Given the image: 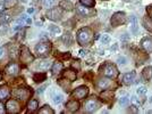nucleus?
<instances>
[{
	"label": "nucleus",
	"mask_w": 152,
	"mask_h": 114,
	"mask_svg": "<svg viewBox=\"0 0 152 114\" xmlns=\"http://www.w3.org/2000/svg\"><path fill=\"white\" fill-rule=\"evenodd\" d=\"M93 39V32L90 27H82L77 32V42L81 46L89 44Z\"/></svg>",
	"instance_id": "obj_1"
},
{
	"label": "nucleus",
	"mask_w": 152,
	"mask_h": 114,
	"mask_svg": "<svg viewBox=\"0 0 152 114\" xmlns=\"http://www.w3.org/2000/svg\"><path fill=\"white\" fill-rule=\"evenodd\" d=\"M51 44L49 41H41L35 46V53L39 57H47L50 55Z\"/></svg>",
	"instance_id": "obj_2"
},
{
	"label": "nucleus",
	"mask_w": 152,
	"mask_h": 114,
	"mask_svg": "<svg viewBox=\"0 0 152 114\" xmlns=\"http://www.w3.org/2000/svg\"><path fill=\"white\" fill-rule=\"evenodd\" d=\"M102 72H103V76H107V78H110V79H115L118 76V71L116 69L114 64L111 63H107L102 66Z\"/></svg>",
	"instance_id": "obj_3"
},
{
	"label": "nucleus",
	"mask_w": 152,
	"mask_h": 114,
	"mask_svg": "<svg viewBox=\"0 0 152 114\" xmlns=\"http://www.w3.org/2000/svg\"><path fill=\"white\" fill-rule=\"evenodd\" d=\"M110 22H111L113 26H119L126 22V15H125V13H121V12L115 13L110 19Z\"/></svg>",
	"instance_id": "obj_4"
},
{
	"label": "nucleus",
	"mask_w": 152,
	"mask_h": 114,
	"mask_svg": "<svg viewBox=\"0 0 152 114\" xmlns=\"http://www.w3.org/2000/svg\"><path fill=\"white\" fill-rule=\"evenodd\" d=\"M88 94H89V88L86 86H81L73 91V97L77 99H83L88 96Z\"/></svg>",
	"instance_id": "obj_5"
},
{
	"label": "nucleus",
	"mask_w": 152,
	"mask_h": 114,
	"mask_svg": "<svg viewBox=\"0 0 152 114\" xmlns=\"http://www.w3.org/2000/svg\"><path fill=\"white\" fill-rule=\"evenodd\" d=\"M76 12L80 16H83V17H90L94 14V10L91 9L89 7H85L81 5V6H76Z\"/></svg>",
	"instance_id": "obj_6"
},
{
	"label": "nucleus",
	"mask_w": 152,
	"mask_h": 114,
	"mask_svg": "<svg viewBox=\"0 0 152 114\" xmlns=\"http://www.w3.org/2000/svg\"><path fill=\"white\" fill-rule=\"evenodd\" d=\"M6 108L9 113H18L20 106H19V104L15 99H10V101H7Z\"/></svg>",
	"instance_id": "obj_7"
},
{
	"label": "nucleus",
	"mask_w": 152,
	"mask_h": 114,
	"mask_svg": "<svg viewBox=\"0 0 152 114\" xmlns=\"http://www.w3.org/2000/svg\"><path fill=\"white\" fill-rule=\"evenodd\" d=\"M47 17L51 21H58L61 17V12L59 8H50L49 12L47 13Z\"/></svg>",
	"instance_id": "obj_8"
},
{
	"label": "nucleus",
	"mask_w": 152,
	"mask_h": 114,
	"mask_svg": "<svg viewBox=\"0 0 152 114\" xmlns=\"http://www.w3.org/2000/svg\"><path fill=\"white\" fill-rule=\"evenodd\" d=\"M98 107H99V103L95 99H89L85 103V111L88 113H93L98 110Z\"/></svg>",
	"instance_id": "obj_9"
},
{
	"label": "nucleus",
	"mask_w": 152,
	"mask_h": 114,
	"mask_svg": "<svg viewBox=\"0 0 152 114\" xmlns=\"http://www.w3.org/2000/svg\"><path fill=\"white\" fill-rule=\"evenodd\" d=\"M141 47L142 49L146 53H152V38L151 37H146V38H143L142 41H141Z\"/></svg>",
	"instance_id": "obj_10"
},
{
	"label": "nucleus",
	"mask_w": 152,
	"mask_h": 114,
	"mask_svg": "<svg viewBox=\"0 0 152 114\" xmlns=\"http://www.w3.org/2000/svg\"><path fill=\"white\" fill-rule=\"evenodd\" d=\"M5 71H6L7 74H9V76H16V74H18L19 67H18V65H17L16 63L12 62V63H9L8 65H7L6 69H5Z\"/></svg>",
	"instance_id": "obj_11"
},
{
	"label": "nucleus",
	"mask_w": 152,
	"mask_h": 114,
	"mask_svg": "<svg viewBox=\"0 0 152 114\" xmlns=\"http://www.w3.org/2000/svg\"><path fill=\"white\" fill-rule=\"evenodd\" d=\"M113 86V81L110 80V78H101L100 80H98L96 87L99 89H108Z\"/></svg>",
	"instance_id": "obj_12"
},
{
	"label": "nucleus",
	"mask_w": 152,
	"mask_h": 114,
	"mask_svg": "<svg viewBox=\"0 0 152 114\" xmlns=\"http://www.w3.org/2000/svg\"><path fill=\"white\" fill-rule=\"evenodd\" d=\"M15 96L19 99H22V101H26L30 96V91L26 88H19L15 91Z\"/></svg>",
	"instance_id": "obj_13"
},
{
	"label": "nucleus",
	"mask_w": 152,
	"mask_h": 114,
	"mask_svg": "<svg viewBox=\"0 0 152 114\" xmlns=\"http://www.w3.org/2000/svg\"><path fill=\"white\" fill-rule=\"evenodd\" d=\"M129 29H131V32L133 34H137L139 32V21L136 19V16H132L131 17V25H129Z\"/></svg>",
	"instance_id": "obj_14"
},
{
	"label": "nucleus",
	"mask_w": 152,
	"mask_h": 114,
	"mask_svg": "<svg viewBox=\"0 0 152 114\" xmlns=\"http://www.w3.org/2000/svg\"><path fill=\"white\" fill-rule=\"evenodd\" d=\"M134 80H135V72H128L126 74H124L123 76V82L125 83V84H132L134 82Z\"/></svg>",
	"instance_id": "obj_15"
},
{
	"label": "nucleus",
	"mask_w": 152,
	"mask_h": 114,
	"mask_svg": "<svg viewBox=\"0 0 152 114\" xmlns=\"http://www.w3.org/2000/svg\"><path fill=\"white\" fill-rule=\"evenodd\" d=\"M59 7L60 8H63V9H65V10H68V12H70V10H73L74 9V5H73V2L72 1H69V0H61L60 2H59Z\"/></svg>",
	"instance_id": "obj_16"
},
{
	"label": "nucleus",
	"mask_w": 152,
	"mask_h": 114,
	"mask_svg": "<svg viewBox=\"0 0 152 114\" xmlns=\"http://www.w3.org/2000/svg\"><path fill=\"white\" fill-rule=\"evenodd\" d=\"M66 108L69 112H76L80 108V104H78V101H69L66 104Z\"/></svg>",
	"instance_id": "obj_17"
},
{
	"label": "nucleus",
	"mask_w": 152,
	"mask_h": 114,
	"mask_svg": "<svg viewBox=\"0 0 152 114\" xmlns=\"http://www.w3.org/2000/svg\"><path fill=\"white\" fill-rule=\"evenodd\" d=\"M10 95V91L7 86H0V101H4L8 98V96Z\"/></svg>",
	"instance_id": "obj_18"
},
{
	"label": "nucleus",
	"mask_w": 152,
	"mask_h": 114,
	"mask_svg": "<svg viewBox=\"0 0 152 114\" xmlns=\"http://www.w3.org/2000/svg\"><path fill=\"white\" fill-rule=\"evenodd\" d=\"M142 78L145 80V81H149L152 78V66H146L144 70L142 71Z\"/></svg>",
	"instance_id": "obj_19"
},
{
	"label": "nucleus",
	"mask_w": 152,
	"mask_h": 114,
	"mask_svg": "<svg viewBox=\"0 0 152 114\" xmlns=\"http://www.w3.org/2000/svg\"><path fill=\"white\" fill-rule=\"evenodd\" d=\"M24 53H22V55H20V58H22V61L24 62V63H30L31 61H33V56H32L31 54L28 53L27 50V48L24 47Z\"/></svg>",
	"instance_id": "obj_20"
},
{
	"label": "nucleus",
	"mask_w": 152,
	"mask_h": 114,
	"mask_svg": "<svg viewBox=\"0 0 152 114\" xmlns=\"http://www.w3.org/2000/svg\"><path fill=\"white\" fill-rule=\"evenodd\" d=\"M39 107V103L38 101H35V99H32L30 103H28V105H27V112L28 113H33V112H35Z\"/></svg>",
	"instance_id": "obj_21"
},
{
	"label": "nucleus",
	"mask_w": 152,
	"mask_h": 114,
	"mask_svg": "<svg viewBox=\"0 0 152 114\" xmlns=\"http://www.w3.org/2000/svg\"><path fill=\"white\" fill-rule=\"evenodd\" d=\"M64 78L65 79H67V80H69V81H75L76 80V72L73 70H67L65 71V73H64Z\"/></svg>",
	"instance_id": "obj_22"
},
{
	"label": "nucleus",
	"mask_w": 152,
	"mask_h": 114,
	"mask_svg": "<svg viewBox=\"0 0 152 114\" xmlns=\"http://www.w3.org/2000/svg\"><path fill=\"white\" fill-rule=\"evenodd\" d=\"M12 21V15L9 13H0V23L1 24H7Z\"/></svg>",
	"instance_id": "obj_23"
},
{
	"label": "nucleus",
	"mask_w": 152,
	"mask_h": 114,
	"mask_svg": "<svg viewBox=\"0 0 152 114\" xmlns=\"http://www.w3.org/2000/svg\"><path fill=\"white\" fill-rule=\"evenodd\" d=\"M61 70H63V64L60 63V62H56V63L52 65V69H51L52 73H53L55 76L59 74V73L61 72Z\"/></svg>",
	"instance_id": "obj_24"
},
{
	"label": "nucleus",
	"mask_w": 152,
	"mask_h": 114,
	"mask_svg": "<svg viewBox=\"0 0 152 114\" xmlns=\"http://www.w3.org/2000/svg\"><path fill=\"white\" fill-rule=\"evenodd\" d=\"M63 42L65 44H68V46L73 44V37H72V34H70L69 32L65 33L63 36Z\"/></svg>",
	"instance_id": "obj_25"
},
{
	"label": "nucleus",
	"mask_w": 152,
	"mask_h": 114,
	"mask_svg": "<svg viewBox=\"0 0 152 114\" xmlns=\"http://www.w3.org/2000/svg\"><path fill=\"white\" fill-rule=\"evenodd\" d=\"M35 66H37V69H40V70H47L50 66V62H48V61H41Z\"/></svg>",
	"instance_id": "obj_26"
},
{
	"label": "nucleus",
	"mask_w": 152,
	"mask_h": 114,
	"mask_svg": "<svg viewBox=\"0 0 152 114\" xmlns=\"http://www.w3.org/2000/svg\"><path fill=\"white\" fill-rule=\"evenodd\" d=\"M113 96H114L113 91H110V90H106V91H103V93L101 94V98L102 99H104L106 101H109L111 98H113Z\"/></svg>",
	"instance_id": "obj_27"
},
{
	"label": "nucleus",
	"mask_w": 152,
	"mask_h": 114,
	"mask_svg": "<svg viewBox=\"0 0 152 114\" xmlns=\"http://www.w3.org/2000/svg\"><path fill=\"white\" fill-rule=\"evenodd\" d=\"M81 5L85 7H89V8H93L95 5V0H80Z\"/></svg>",
	"instance_id": "obj_28"
},
{
	"label": "nucleus",
	"mask_w": 152,
	"mask_h": 114,
	"mask_svg": "<svg viewBox=\"0 0 152 114\" xmlns=\"http://www.w3.org/2000/svg\"><path fill=\"white\" fill-rule=\"evenodd\" d=\"M49 31L51 32V34H53V36H58V34H60L61 29H60L58 25H50L49 26Z\"/></svg>",
	"instance_id": "obj_29"
},
{
	"label": "nucleus",
	"mask_w": 152,
	"mask_h": 114,
	"mask_svg": "<svg viewBox=\"0 0 152 114\" xmlns=\"http://www.w3.org/2000/svg\"><path fill=\"white\" fill-rule=\"evenodd\" d=\"M52 99H53V103H55V104H60V103L64 101V95L57 93V94L53 95V98H52Z\"/></svg>",
	"instance_id": "obj_30"
},
{
	"label": "nucleus",
	"mask_w": 152,
	"mask_h": 114,
	"mask_svg": "<svg viewBox=\"0 0 152 114\" xmlns=\"http://www.w3.org/2000/svg\"><path fill=\"white\" fill-rule=\"evenodd\" d=\"M56 4H57V0H45L43 1V5L47 8H52Z\"/></svg>",
	"instance_id": "obj_31"
},
{
	"label": "nucleus",
	"mask_w": 152,
	"mask_h": 114,
	"mask_svg": "<svg viewBox=\"0 0 152 114\" xmlns=\"http://www.w3.org/2000/svg\"><path fill=\"white\" fill-rule=\"evenodd\" d=\"M45 79V73H37V74H34V80H35V82H41V81H43Z\"/></svg>",
	"instance_id": "obj_32"
},
{
	"label": "nucleus",
	"mask_w": 152,
	"mask_h": 114,
	"mask_svg": "<svg viewBox=\"0 0 152 114\" xmlns=\"http://www.w3.org/2000/svg\"><path fill=\"white\" fill-rule=\"evenodd\" d=\"M146 94V87L144 86H140L139 88H137V95L140 96H143Z\"/></svg>",
	"instance_id": "obj_33"
},
{
	"label": "nucleus",
	"mask_w": 152,
	"mask_h": 114,
	"mask_svg": "<svg viewBox=\"0 0 152 114\" xmlns=\"http://www.w3.org/2000/svg\"><path fill=\"white\" fill-rule=\"evenodd\" d=\"M40 113H51L52 114L53 113V111H52L49 106H47V105H45V106H43V107L40 110Z\"/></svg>",
	"instance_id": "obj_34"
},
{
	"label": "nucleus",
	"mask_w": 152,
	"mask_h": 114,
	"mask_svg": "<svg viewBox=\"0 0 152 114\" xmlns=\"http://www.w3.org/2000/svg\"><path fill=\"white\" fill-rule=\"evenodd\" d=\"M128 101H129L128 97H121L119 98V104H121V106H126L127 104H128Z\"/></svg>",
	"instance_id": "obj_35"
},
{
	"label": "nucleus",
	"mask_w": 152,
	"mask_h": 114,
	"mask_svg": "<svg viewBox=\"0 0 152 114\" xmlns=\"http://www.w3.org/2000/svg\"><path fill=\"white\" fill-rule=\"evenodd\" d=\"M110 40H111V39H110V37H109L108 34H103V36L101 37L102 44H109V42H110Z\"/></svg>",
	"instance_id": "obj_36"
},
{
	"label": "nucleus",
	"mask_w": 152,
	"mask_h": 114,
	"mask_svg": "<svg viewBox=\"0 0 152 114\" xmlns=\"http://www.w3.org/2000/svg\"><path fill=\"white\" fill-rule=\"evenodd\" d=\"M117 62H118V64H119V65H125V64L127 63V58H126V57H124V56L118 57Z\"/></svg>",
	"instance_id": "obj_37"
},
{
	"label": "nucleus",
	"mask_w": 152,
	"mask_h": 114,
	"mask_svg": "<svg viewBox=\"0 0 152 114\" xmlns=\"http://www.w3.org/2000/svg\"><path fill=\"white\" fill-rule=\"evenodd\" d=\"M144 24H145V27L148 29V30H150V31H152V23L149 21L148 22V19H144Z\"/></svg>",
	"instance_id": "obj_38"
},
{
	"label": "nucleus",
	"mask_w": 152,
	"mask_h": 114,
	"mask_svg": "<svg viewBox=\"0 0 152 114\" xmlns=\"http://www.w3.org/2000/svg\"><path fill=\"white\" fill-rule=\"evenodd\" d=\"M24 23H25V24H27V25H31L32 23H33V21H32V19L30 17V16H27V15H26L25 19H24Z\"/></svg>",
	"instance_id": "obj_39"
},
{
	"label": "nucleus",
	"mask_w": 152,
	"mask_h": 114,
	"mask_svg": "<svg viewBox=\"0 0 152 114\" xmlns=\"http://www.w3.org/2000/svg\"><path fill=\"white\" fill-rule=\"evenodd\" d=\"M5 113H6V106L2 103H0V114H5Z\"/></svg>",
	"instance_id": "obj_40"
},
{
	"label": "nucleus",
	"mask_w": 152,
	"mask_h": 114,
	"mask_svg": "<svg viewBox=\"0 0 152 114\" xmlns=\"http://www.w3.org/2000/svg\"><path fill=\"white\" fill-rule=\"evenodd\" d=\"M146 12H148V14H149L150 19H152V5H150V6L146 7Z\"/></svg>",
	"instance_id": "obj_41"
},
{
	"label": "nucleus",
	"mask_w": 152,
	"mask_h": 114,
	"mask_svg": "<svg viewBox=\"0 0 152 114\" xmlns=\"http://www.w3.org/2000/svg\"><path fill=\"white\" fill-rule=\"evenodd\" d=\"M129 111H131V112H134V113H136V112H137L139 110H137V107H136V105H132V106H131V110H129Z\"/></svg>",
	"instance_id": "obj_42"
},
{
	"label": "nucleus",
	"mask_w": 152,
	"mask_h": 114,
	"mask_svg": "<svg viewBox=\"0 0 152 114\" xmlns=\"http://www.w3.org/2000/svg\"><path fill=\"white\" fill-rule=\"evenodd\" d=\"M72 66H73V67H75L77 71H80V69H81V66H80V64L78 63H73L72 64Z\"/></svg>",
	"instance_id": "obj_43"
},
{
	"label": "nucleus",
	"mask_w": 152,
	"mask_h": 114,
	"mask_svg": "<svg viewBox=\"0 0 152 114\" xmlns=\"http://www.w3.org/2000/svg\"><path fill=\"white\" fill-rule=\"evenodd\" d=\"M132 101H133V103L135 104V105H136V106H137V105L140 104V101H137V98H136L135 96H133V97H132Z\"/></svg>",
	"instance_id": "obj_44"
},
{
	"label": "nucleus",
	"mask_w": 152,
	"mask_h": 114,
	"mask_svg": "<svg viewBox=\"0 0 152 114\" xmlns=\"http://www.w3.org/2000/svg\"><path fill=\"white\" fill-rule=\"evenodd\" d=\"M5 6H6V5H5L4 2H1V1H0V13H2V12H4V9H5Z\"/></svg>",
	"instance_id": "obj_45"
},
{
	"label": "nucleus",
	"mask_w": 152,
	"mask_h": 114,
	"mask_svg": "<svg viewBox=\"0 0 152 114\" xmlns=\"http://www.w3.org/2000/svg\"><path fill=\"white\" fill-rule=\"evenodd\" d=\"M35 12V9L33 8V7H30V8H27V14H33Z\"/></svg>",
	"instance_id": "obj_46"
},
{
	"label": "nucleus",
	"mask_w": 152,
	"mask_h": 114,
	"mask_svg": "<svg viewBox=\"0 0 152 114\" xmlns=\"http://www.w3.org/2000/svg\"><path fill=\"white\" fill-rule=\"evenodd\" d=\"M85 55H86V50H80V56H85Z\"/></svg>",
	"instance_id": "obj_47"
},
{
	"label": "nucleus",
	"mask_w": 152,
	"mask_h": 114,
	"mask_svg": "<svg viewBox=\"0 0 152 114\" xmlns=\"http://www.w3.org/2000/svg\"><path fill=\"white\" fill-rule=\"evenodd\" d=\"M2 55H4V49H2L1 47H0V57L2 56Z\"/></svg>",
	"instance_id": "obj_48"
},
{
	"label": "nucleus",
	"mask_w": 152,
	"mask_h": 114,
	"mask_svg": "<svg viewBox=\"0 0 152 114\" xmlns=\"http://www.w3.org/2000/svg\"><path fill=\"white\" fill-rule=\"evenodd\" d=\"M2 80V76H1V73H0V81Z\"/></svg>",
	"instance_id": "obj_49"
},
{
	"label": "nucleus",
	"mask_w": 152,
	"mask_h": 114,
	"mask_svg": "<svg viewBox=\"0 0 152 114\" xmlns=\"http://www.w3.org/2000/svg\"><path fill=\"white\" fill-rule=\"evenodd\" d=\"M150 101H151V103H152V97H151V99H150Z\"/></svg>",
	"instance_id": "obj_50"
}]
</instances>
